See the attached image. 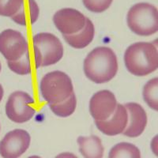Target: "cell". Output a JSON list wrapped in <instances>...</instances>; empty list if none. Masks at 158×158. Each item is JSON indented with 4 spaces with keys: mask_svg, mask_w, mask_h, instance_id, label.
Instances as JSON below:
<instances>
[{
    "mask_svg": "<svg viewBox=\"0 0 158 158\" xmlns=\"http://www.w3.org/2000/svg\"><path fill=\"white\" fill-rule=\"evenodd\" d=\"M128 114V122L123 134L129 138L140 136L147 125V115L146 111L137 103H127L125 105Z\"/></svg>",
    "mask_w": 158,
    "mask_h": 158,
    "instance_id": "11",
    "label": "cell"
},
{
    "mask_svg": "<svg viewBox=\"0 0 158 158\" xmlns=\"http://www.w3.org/2000/svg\"><path fill=\"white\" fill-rule=\"evenodd\" d=\"M108 158H141V153L133 144L120 142L111 148Z\"/></svg>",
    "mask_w": 158,
    "mask_h": 158,
    "instance_id": "16",
    "label": "cell"
},
{
    "mask_svg": "<svg viewBox=\"0 0 158 158\" xmlns=\"http://www.w3.org/2000/svg\"><path fill=\"white\" fill-rule=\"evenodd\" d=\"M31 138L25 130L10 131L0 142V155L3 158H18L30 146Z\"/></svg>",
    "mask_w": 158,
    "mask_h": 158,
    "instance_id": "8",
    "label": "cell"
},
{
    "mask_svg": "<svg viewBox=\"0 0 158 158\" xmlns=\"http://www.w3.org/2000/svg\"><path fill=\"white\" fill-rule=\"evenodd\" d=\"M55 158H77V156L74 155V153L66 152V153H62L57 155Z\"/></svg>",
    "mask_w": 158,
    "mask_h": 158,
    "instance_id": "22",
    "label": "cell"
},
{
    "mask_svg": "<svg viewBox=\"0 0 158 158\" xmlns=\"http://www.w3.org/2000/svg\"><path fill=\"white\" fill-rule=\"evenodd\" d=\"M79 151L85 158H102L104 148L101 138L95 135L78 137L77 140Z\"/></svg>",
    "mask_w": 158,
    "mask_h": 158,
    "instance_id": "14",
    "label": "cell"
},
{
    "mask_svg": "<svg viewBox=\"0 0 158 158\" xmlns=\"http://www.w3.org/2000/svg\"><path fill=\"white\" fill-rule=\"evenodd\" d=\"M83 69L87 78L93 82H108L115 77L118 71L116 55L110 48H96L85 59Z\"/></svg>",
    "mask_w": 158,
    "mask_h": 158,
    "instance_id": "1",
    "label": "cell"
},
{
    "mask_svg": "<svg viewBox=\"0 0 158 158\" xmlns=\"http://www.w3.org/2000/svg\"><path fill=\"white\" fill-rule=\"evenodd\" d=\"M113 0H82L87 10L94 13H102L110 7Z\"/></svg>",
    "mask_w": 158,
    "mask_h": 158,
    "instance_id": "21",
    "label": "cell"
},
{
    "mask_svg": "<svg viewBox=\"0 0 158 158\" xmlns=\"http://www.w3.org/2000/svg\"><path fill=\"white\" fill-rule=\"evenodd\" d=\"M117 104L116 98L111 91L101 90L90 99V114L95 121L106 120L114 113Z\"/></svg>",
    "mask_w": 158,
    "mask_h": 158,
    "instance_id": "10",
    "label": "cell"
},
{
    "mask_svg": "<svg viewBox=\"0 0 158 158\" xmlns=\"http://www.w3.org/2000/svg\"><path fill=\"white\" fill-rule=\"evenodd\" d=\"M128 122V114L123 104H118L114 113L106 120L95 121L100 131L108 136H115L122 134Z\"/></svg>",
    "mask_w": 158,
    "mask_h": 158,
    "instance_id": "12",
    "label": "cell"
},
{
    "mask_svg": "<svg viewBox=\"0 0 158 158\" xmlns=\"http://www.w3.org/2000/svg\"><path fill=\"white\" fill-rule=\"evenodd\" d=\"M24 0H0V16L10 17L16 14Z\"/></svg>",
    "mask_w": 158,
    "mask_h": 158,
    "instance_id": "20",
    "label": "cell"
},
{
    "mask_svg": "<svg viewBox=\"0 0 158 158\" xmlns=\"http://www.w3.org/2000/svg\"><path fill=\"white\" fill-rule=\"evenodd\" d=\"M95 28L94 23L86 18L85 27L80 32L71 35H63L65 41L70 46L76 49H82L87 47L94 38Z\"/></svg>",
    "mask_w": 158,
    "mask_h": 158,
    "instance_id": "13",
    "label": "cell"
},
{
    "mask_svg": "<svg viewBox=\"0 0 158 158\" xmlns=\"http://www.w3.org/2000/svg\"><path fill=\"white\" fill-rule=\"evenodd\" d=\"M28 50L27 40L20 32L9 29L0 33V53L7 61H17Z\"/></svg>",
    "mask_w": 158,
    "mask_h": 158,
    "instance_id": "7",
    "label": "cell"
},
{
    "mask_svg": "<svg viewBox=\"0 0 158 158\" xmlns=\"http://www.w3.org/2000/svg\"><path fill=\"white\" fill-rule=\"evenodd\" d=\"M7 65L9 68L17 74L26 75L30 74L32 69H31L30 55L29 50L25 52L21 59L17 61H7Z\"/></svg>",
    "mask_w": 158,
    "mask_h": 158,
    "instance_id": "19",
    "label": "cell"
},
{
    "mask_svg": "<svg viewBox=\"0 0 158 158\" xmlns=\"http://www.w3.org/2000/svg\"><path fill=\"white\" fill-rule=\"evenodd\" d=\"M128 71L135 76H146L158 67V52L153 44L138 42L130 45L124 54Z\"/></svg>",
    "mask_w": 158,
    "mask_h": 158,
    "instance_id": "2",
    "label": "cell"
},
{
    "mask_svg": "<svg viewBox=\"0 0 158 158\" xmlns=\"http://www.w3.org/2000/svg\"><path fill=\"white\" fill-rule=\"evenodd\" d=\"M144 101L148 106L154 111L158 110V78L151 79L143 88Z\"/></svg>",
    "mask_w": 158,
    "mask_h": 158,
    "instance_id": "18",
    "label": "cell"
},
{
    "mask_svg": "<svg viewBox=\"0 0 158 158\" xmlns=\"http://www.w3.org/2000/svg\"><path fill=\"white\" fill-rule=\"evenodd\" d=\"M40 15V9L35 0H24L22 6L11 19L20 25L26 26L32 25L37 21Z\"/></svg>",
    "mask_w": 158,
    "mask_h": 158,
    "instance_id": "15",
    "label": "cell"
},
{
    "mask_svg": "<svg viewBox=\"0 0 158 158\" xmlns=\"http://www.w3.org/2000/svg\"><path fill=\"white\" fill-rule=\"evenodd\" d=\"M48 106L52 112L57 116L66 118L74 113L77 107V99L74 92L65 101L57 104H48Z\"/></svg>",
    "mask_w": 158,
    "mask_h": 158,
    "instance_id": "17",
    "label": "cell"
},
{
    "mask_svg": "<svg viewBox=\"0 0 158 158\" xmlns=\"http://www.w3.org/2000/svg\"><path fill=\"white\" fill-rule=\"evenodd\" d=\"M40 89L44 101L48 104H57L71 95L74 86L71 79L66 73L55 70L42 77Z\"/></svg>",
    "mask_w": 158,
    "mask_h": 158,
    "instance_id": "5",
    "label": "cell"
},
{
    "mask_svg": "<svg viewBox=\"0 0 158 158\" xmlns=\"http://www.w3.org/2000/svg\"><path fill=\"white\" fill-rule=\"evenodd\" d=\"M129 29L136 35L149 36L158 31V11L155 6L139 2L129 10L127 16Z\"/></svg>",
    "mask_w": 158,
    "mask_h": 158,
    "instance_id": "3",
    "label": "cell"
},
{
    "mask_svg": "<svg viewBox=\"0 0 158 158\" xmlns=\"http://www.w3.org/2000/svg\"><path fill=\"white\" fill-rule=\"evenodd\" d=\"M1 69H2V66H1V63H0V72H1Z\"/></svg>",
    "mask_w": 158,
    "mask_h": 158,
    "instance_id": "25",
    "label": "cell"
},
{
    "mask_svg": "<svg viewBox=\"0 0 158 158\" xmlns=\"http://www.w3.org/2000/svg\"><path fill=\"white\" fill-rule=\"evenodd\" d=\"M28 158H41V157H40V156H29V157Z\"/></svg>",
    "mask_w": 158,
    "mask_h": 158,
    "instance_id": "24",
    "label": "cell"
},
{
    "mask_svg": "<svg viewBox=\"0 0 158 158\" xmlns=\"http://www.w3.org/2000/svg\"><path fill=\"white\" fill-rule=\"evenodd\" d=\"M3 94H4L3 88H2V85L0 84V102H1V101H2V97H3Z\"/></svg>",
    "mask_w": 158,
    "mask_h": 158,
    "instance_id": "23",
    "label": "cell"
},
{
    "mask_svg": "<svg viewBox=\"0 0 158 158\" xmlns=\"http://www.w3.org/2000/svg\"><path fill=\"white\" fill-rule=\"evenodd\" d=\"M53 22L62 34L71 35L80 32L85 27L86 18L77 10L63 8L55 14Z\"/></svg>",
    "mask_w": 158,
    "mask_h": 158,
    "instance_id": "9",
    "label": "cell"
},
{
    "mask_svg": "<svg viewBox=\"0 0 158 158\" xmlns=\"http://www.w3.org/2000/svg\"><path fill=\"white\" fill-rule=\"evenodd\" d=\"M32 41L36 68L56 64L63 58V46L54 34L40 32L35 35Z\"/></svg>",
    "mask_w": 158,
    "mask_h": 158,
    "instance_id": "4",
    "label": "cell"
},
{
    "mask_svg": "<svg viewBox=\"0 0 158 158\" xmlns=\"http://www.w3.org/2000/svg\"><path fill=\"white\" fill-rule=\"evenodd\" d=\"M35 101L29 94L23 91H16L8 98L6 104V114L8 118L16 123L28 122L35 115L33 108Z\"/></svg>",
    "mask_w": 158,
    "mask_h": 158,
    "instance_id": "6",
    "label": "cell"
}]
</instances>
